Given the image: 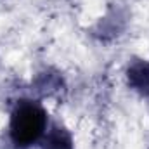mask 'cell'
Listing matches in <instances>:
<instances>
[{"instance_id":"1","label":"cell","mask_w":149,"mask_h":149,"mask_svg":"<svg viewBox=\"0 0 149 149\" xmlns=\"http://www.w3.org/2000/svg\"><path fill=\"white\" fill-rule=\"evenodd\" d=\"M45 125L47 114L43 108L31 101H21L10 116V137L17 146H30L42 137Z\"/></svg>"},{"instance_id":"2","label":"cell","mask_w":149,"mask_h":149,"mask_svg":"<svg viewBox=\"0 0 149 149\" xmlns=\"http://www.w3.org/2000/svg\"><path fill=\"white\" fill-rule=\"evenodd\" d=\"M128 83L141 94L149 95V63L139 61L128 70Z\"/></svg>"},{"instance_id":"3","label":"cell","mask_w":149,"mask_h":149,"mask_svg":"<svg viewBox=\"0 0 149 149\" xmlns=\"http://www.w3.org/2000/svg\"><path fill=\"white\" fill-rule=\"evenodd\" d=\"M43 149H73L70 134L66 130H63V128H54L47 135Z\"/></svg>"}]
</instances>
